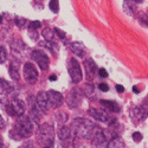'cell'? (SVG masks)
<instances>
[{"label":"cell","instance_id":"6da1fadb","mask_svg":"<svg viewBox=\"0 0 148 148\" xmlns=\"http://www.w3.org/2000/svg\"><path fill=\"white\" fill-rule=\"evenodd\" d=\"M32 133H33V122L30 120V117L25 116V115L18 116V120L16 122L14 128L11 130V134H16L12 138L20 140V139H24V138L31 136Z\"/></svg>","mask_w":148,"mask_h":148},{"label":"cell","instance_id":"7a4b0ae2","mask_svg":"<svg viewBox=\"0 0 148 148\" xmlns=\"http://www.w3.org/2000/svg\"><path fill=\"white\" fill-rule=\"evenodd\" d=\"M71 130L73 132V134L79 138H84V139H89L91 136H94L96 130V127L94 123H91L89 120L87 119H75L72 121V128Z\"/></svg>","mask_w":148,"mask_h":148},{"label":"cell","instance_id":"3957f363","mask_svg":"<svg viewBox=\"0 0 148 148\" xmlns=\"http://www.w3.org/2000/svg\"><path fill=\"white\" fill-rule=\"evenodd\" d=\"M36 138L39 145L43 147H51L55 141V128L50 123H43L38 127Z\"/></svg>","mask_w":148,"mask_h":148},{"label":"cell","instance_id":"277c9868","mask_svg":"<svg viewBox=\"0 0 148 148\" xmlns=\"http://www.w3.org/2000/svg\"><path fill=\"white\" fill-rule=\"evenodd\" d=\"M68 71H69L70 78L73 83H79L82 81V69L79 63L75 58L68 59Z\"/></svg>","mask_w":148,"mask_h":148},{"label":"cell","instance_id":"5b68a950","mask_svg":"<svg viewBox=\"0 0 148 148\" xmlns=\"http://www.w3.org/2000/svg\"><path fill=\"white\" fill-rule=\"evenodd\" d=\"M5 108L8 112V114L12 116H21L25 113V103L21 100H18V98L12 100Z\"/></svg>","mask_w":148,"mask_h":148},{"label":"cell","instance_id":"8992f818","mask_svg":"<svg viewBox=\"0 0 148 148\" xmlns=\"http://www.w3.org/2000/svg\"><path fill=\"white\" fill-rule=\"evenodd\" d=\"M82 100H83V92H82V90L78 89V88H73L69 92V95L66 97L68 107L71 108V109H75V108L81 106Z\"/></svg>","mask_w":148,"mask_h":148},{"label":"cell","instance_id":"52a82bcc","mask_svg":"<svg viewBox=\"0 0 148 148\" xmlns=\"http://www.w3.org/2000/svg\"><path fill=\"white\" fill-rule=\"evenodd\" d=\"M46 96H47L49 109H57L63 104L64 98H63V95H62L60 92H58L56 90H49L46 92Z\"/></svg>","mask_w":148,"mask_h":148},{"label":"cell","instance_id":"ba28073f","mask_svg":"<svg viewBox=\"0 0 148 148\" xmlns=\"http://www.w3.org/2000/svg\"><path fill=\"white\" fill-rule=\"evenodd\" d=\"M24 79L29 84H34L38 79V71L32 63H25L24 65Z\"/></svg>","mask_w":148,"mask_h":148},{"label":"cell","instance_id":"9c48e42d","mask_svg":"<svg viewBox=\"0 0 148 148\" xmlns=\"http://www.w3.org/2000/svg\"><path fill=\"white\" fill-rule=\"evenodd\" d=\"M32 59L37 63V65L39 66V69L40 70H43V71H45V70H47V68H49V64H50V59H49V57L43 52V51H40V50H34L33 52H32Z\"/></svg>","mask_w":148,"mask_h":148},{"label":"cell","instance_id":"30bf717a","mask_svg":"<svg viewBox=\"0 0 148 148\" xmlns=\"http://www.w3.org/2000/svg\"><path fill=\"white\" fill-rule=\"evenodd\" d=\"M129 115H130V119L134 121V122H141V121H145L146 119H147V116H148V112L143 108V107H134V108H132V110H130V113H129Z\"/></svg>","mask_w":148,"mask_h":148},{"label":"cell","instance_id":"8fae6325","mask_svg":"<svg viewBox=\"0 0 148 148\" xmlns=\"http://www.w3.org/2000/svg\"><path fill=\"white\" fill-rule=\"evenodd\" d=\"M89 114L91 117H94L95 120L100 121V122H104V123H109L110 121V115L107 110H100V109H95V108H91L89 109Z\"/></svg>","mask_w":148,"mask_h":148},{"label":"cell","instance_id":"7c38bea8","mask_svg":"<svg viewBox=\"0 0 148 148\" xmlns=\"http://www.w3.org/2000/svg\"><path fill=\"white\" fill-rule=\"evenodd\" d=\"M92 143L95 147L97 148H103L104 146L107 147V143H108V138L103 130H97L95 133V135L92 136Z\"/></svg>","mask_w":148,"mask_h":148},{"label":"cell","instance_id":"4fadbf2b","mask_svg":"<svg viewBox=\"0 0 148 148\" xmlns=\"http://www.w3.org/2000/svg\"><path fill=\"white\" fill-rule=\"evenodd\" d=\"M83 65H84V69H85V75H87V78L89 81L95 77V75H96V71H97V66L95 64V62L91 58L85 59Z\"/></svg>","mask_w":148,"mask_h":148},{"label":"cell","instance_id":"5bb4252c","mask_svg":"<svg viewBox=\"0 0 148 148\" xmlns=\"http://www.w3.org/2000/svg\"><path fill=\"white\" fill-rule=\"evenodd\" d=\"M36 106L38 107L42 112H46L49 110V106H47V96H46V92L44 91H40L38 95H37V98H36Z\"/></svg>","mask_w":148,"mask_h":148},{"label":"cell","instance_id":"9a60e30c","mask_svg":"<svg viewBox=\"0 0 148 148\" xmlns=\"http://www.w3.org/2000/svg\"><path fill=\"white\" fill-rule=\"evenodd\" d=\"M101 106L103 107L104 110H107L108 113H119L120 112V106L115 101H109V100H102Z\"/></svg>","mask_w":148,"mask_h":148},{"label":"cell","instance_id":"2e32d148","mask_svg":"<svg viewBox=\"0 0 148 148\" xmlns=\"http://www.w3.org/2000/svg\"><path fill=\"white\" fill-rule=\"evenodd\" d=\"M70 50L71 52L75 55V56H78V57H83L85 55V47L82 43L79 42H73L70 44Z\"/></svg>","mask_w":148,"mask_h":148},{"label":"cell","instance_id":"e0dca14e","mask_svg":"<svg viewBox=\"0 0 148 148\" xmlns=\"http://www.w3.org/2000/svg\"><path fill=\"white\" fill-rule=\"evenodd\" d=\"M12 91H13V87H12L8 82H6L5 79L0 78V100L4 98V97H6Z\"/></svg>","mask_w":148,"mask_h":148},{"label":"cell","instance_id":"ac0fdd59","mask_svg":"<svg viewBox=\"0 0 148 148\" xmlns=\"http://www.w3.org/2000/svg\"><path fill=\"white\" fill-rule=\"evenodd\" d=\"M42 110L38 108V107H32L31 108V110H30V115H29V117H30V120L33 122V123H39L40 122V119H42Z\"/></svg>","mask_w":148,"mask_h":148},{"label":"cell","instance_id":"d6986e66","mask_svg":"<svg viewBox=\"0 0 148 148\" xmlns=\"http://www.w3.org/2000/svg\"><path fill=\"white\" fill-rule=\"evenodd\" d=\"M125 147H126V145H125V142H123V140L119 136H115L112 140L108 141L106 148H125Z\"/></svg>","mask_w":148,"mask_h":148},{"label":"cell","instance_id":"ffe728a7","mask_svg":"<svg viewBox=\"0 0 148 148\" xmlns=\"http://www.w3.org/2000/svg\"><path fill=\"white\" fill-rule=\"evenodd\" d=\"M42 34H43V37H44L45 42H50V43H55V37H57L55 30L51 29V27H45V29L43 30Z\"/></svg>","mask_w":148,"mask_h":148},{"label":"cell","instance_id":"44dd1931","mask_svg":"<svg viewBox=\"0 0 148 148\" xmlns=\"http://www.w3.org/2000/svg\"><path fill=\"white\" fill-rule=\"evenodd\" d=\"M58 135H59V139L62 141H64V140H66L71 136V129L66 126H63V127H60V129L58 132Z\"/></svg>","mask_w":148,"mask_h":148},{"label":"cell","instance_id":"7402d4cb","mask_svg":"<svg viewBox=\"0 0 148 148\" xmlns=\"http://www.w3.org/2000/svg\"><path fill=\"white\" fill-rule=\"evenodd\" d=\"M8 71H10V75H11V77H12V79H13V81H18L19 79V68H18L17 64L12 63L10 65Z\"/></svg>","mask_w":148,"mask_h":148},{"label":"cell","instance_id":"603a6c76","mask_svg":"<svg viewBox=\"0 0 148 148\" xmlns=\"http://www.w3.org/2000/svg\"><path fill=\"white\" fill-rule=\"evenodd\" d=\"M133 4H132V0H125V3H123V10L125 12L128 14V16H133Z\"/></svg>","mask_w":148,"mask_h":148},{"label":"cell","instance_id":"cb8c5ba5","mask_svg":"<svg viewBox=\"0 0 148 148\" xmlns=\"http://www.w3.org/2000/svg\"><path fill=\"white\" fill-rule=\"evenodd\" d=\"M49 6H50V10L53 12V13H58V11H59V1L58 0H50Z\"/></svg>","mask_w":148,"mask_h":148},{"label":"cell","instance_id":"d4e9b609","mask_svg":"<svg viewBox=\"0 0 148 148\" xmlns=\"http://www.w3.org/2000/svg\"><path fill=\"white\" fill-rule=\"evenodd\" d=\"M7 59V51L4 46H0V64L5 63Z\"/></svg>","mask_w":148,"mask_h":148},{"label":"cell","instance_id":"484cf974","mask_svg":"<svg viewBox=\"0 0 148 148\" xmlns=\"http://www.w3.org/2000/svg\"><path fill=\"white\" fill-rule=\"evenodd\" d=\"M16 24L19 26V27H24L26 24V19L25 18H20V17H17L16 18Z\"/></svg>","mask_w":148,"mask_h":148},{"label":"cell","instance_id":"4316f807","mask_svg":"<svg viewBox=\"0 0 148 148\" xmlns=\"http://www.w3.org/2000/svg\"><path fill=\"white\" fill-rule=\"evenodd\" d=\"M142 139H143V136H142V134H141V133L135 132V133L133 134V140H134L135 142H141Z\"/></svg>","mask_w":148,"mask_h":148},{"label":"cell","instance_id":"83f0119b","mask_svg":"<svg viewBox=\"0 0 148 148\" xmlns=\"http://www.w3.org/2000/svg\"><path fill=\"white\" fill-rule=\"evenodd\" d=\"M53 30H55L56 36L58 37V38H60V39H64V38H65V36H66V34H65V32H64V31H62V30H60V29H58V27H55Z\"/></svg>","mask_w":148,"mask_h":148},{"label":"cell","instance_id":"f1b7e54d","mask_svg":"<svg viewBox=\"0 0 148 148\" xmlns=\"http://www.w3.org/2000/svg\"><path fill=\"white\" fill-rule=\"evenodd\" d=\"M29 36L31 37L32 40H37V39H38V33H37V31L33 30V29H29Z\"/></svg>","mask_w":148,"mask_h":148},{"label":"cell","instance_id":"f546056e","mask_svg":"<svg viewBox=\"0 0 148 148\" xmlns=\"http://www.w3.org/2000/svg\"><path fill=\"white\" fill-rule=\"evenodd\" d=\"M42 26V24H40V21H38V20H34V21H31L30 23V27L29 29H33V30H37L38 27H40Z\"/></svg>","mask_w":148,"mask_h":148},{"label":"cell","instance_id":"4dcf8cb0","mask_svg":"<svg viewBox=\"0 0 148 148\" xmlns=\"http://www.w3.org/2000/svg\"><path fill=\"white\" fill-rule=\"evenodd\" d=\"M98 88H100V90H101V91L107 92V91L109 90V85H108V84H106V83H101L100 85H98Z\"/></svg>","mask_w":148,"mask_h":148},{"label":"cell","instance_id":"1f68e13d","mask_svg":"<svg viewBox=\"0 0 148 148\" xmlns=\"http://www.w3.org/2000/svg\"><path fill=\"white\" fill-rule=\"evenodd\" d=\"M98 73H100V76H101V77H103V78L108 77V72H107V70H106V69H100V70H98Z\"/></svg>","mask_w":148,"mask_h":148},{"label":"cell","instance_id":"d6a6232c","mask_svg":"<svg viewBox=\"0 0 148 148\" xmlns=\"http://www.w3.org/2000/svg\"><path fill=\"white\" fill-rule=\"evenodd\" d=\"M5 126H6V122H5V120H4V117L0 115V129H4L5 128Z\"/></svg>","mask_w":148,"mask_h":148},{"label":"cell","instance_id":"836d02e7","mask_svg":"<svg viewBox=\"0 0 148 148\" xmlns=\"http://www.w3.org/2000/svg\"><path fill=\"white\" fill-rule=\"evenodd\" d=\"M116 90H117L119 92H123V91H125V88H123V87H122V85L117 84V85H116Z\"/></svg>","mask_w":148,"mask_h":148},{"label":"cell","instance_id":"e575fe53","mask_svg":"<svg viewBox=\"0 0 148 148\" xmlns=\"http://www.w3.org/2000/svg\"><path fill=\"white\" fill-rule=\"evenodd\" d=\"M133 91H134V92H139L140 90H139V88H138V87H134V88H133Z\"/></svg>","mask_w":148,"mask_h":148},{"label":"cell","instance_id":"d590c367","mask_svg":"<svg viewBox=\"0 0 148 148\" xmlns=\"http://www.w3.org/2000/svg\"><path fill=\"white\" fill-rule=\"evenodd\" d=\"M57 79V76H50V81H56Z\"/></svg>","mask_w":148,"mask_h":148},{"label":"cell","instance_id":"8d00e7d4","mask_svg":"<svg viewBox=\"0 0 148 148\" xmlns=\"http://www.w3.org/2000/svg\"><path fill=\"white\" fill-rule=\"evenodd\" d=\"M134 1H135V3H138V4H141V3L143 1V0H134Z\"/></svg>","mask_w":148,"mask_h":148},{"label":"cell","instance_id":"74e56055","mask_svg":"<svg viewBox=\"0 0 148 148\" xmlns=\"http://www.w3.org/2000/svg\"><path fill=\"white\" fill-rule=\"evenodd\" d=\"M3 21V18H1V16H0V23H1Z\"/></svg>","mask_w":148,"mask_h":148},{"label":"cell","instance_id":"f35d334b","mask_svg":"<svg viewBox=\"0 0 148 148\" xmlns=\"http://www.w3.org/2000/svg\"><path fill=\"white\" fill-rule=\"evenodd\" d=\"M43 148H51V147H43Z\"/></svg>","mask_w":148,"mask_h":148},{"label":"cell","instance_id":"ab89813d","mask_svg":"<svg viewBox=\"0 0 148 148\" xmlns=\"http://www.w3.org/2000/svg\"><path fill=\"white\" fill-rule=\"evenodd\" d=\"M1 148H6V147H1Z\"/></svg>","mask_w":148,"mask_h":148}]
</instances>
